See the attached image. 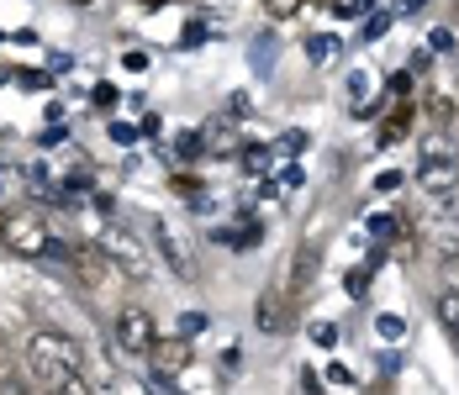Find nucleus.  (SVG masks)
<instances>
[{
    "mask_svg": "<svg viewBox=\"0 0 459 395\" xmlns=\"http://www.w3.org/2000/svg\"><path fill=\"white\" fill-rule=\"evenodd\" d=\"M85 369V348L69 338V332H32L27 338V380L38 385V391H69V380Z\"/></svg>",
    "mask_w": 459,
    "mask_h": 395,
    "instance_id": "f257e3e1",
    "label": "nucleus"
},
{
    "mask_svg": "<svg viewBox=\"0 0 459 395\" xmlns=\"http://www.w3.org/2000/svg\"><path fill=\"white\" fill-rule=\"evenodd\" d=\"M0 243L22 259H43L53 248V232H48L38 206H11V211H0Z\"/></svg>",
    "mask_w": 459,
    "mask_h": 395,
    "instance_id": "f03ea898",
    "label": "nucleus"
},
{
    "mask_svg": "<svg viewBox=\"0 0 459 395\" xmlns=\"http://www.w3.org/2000/svg\"><path fill=\"white\" fill-rule=\"evenodd\" d=\"M417 185H422L428 195H438V201H455L459 195V153L433 148V153L422 159V169H417Z\"/></svg>",
    "mask_w": 459,
    "mask_h": 395,
    "instance_id": "7ed1b4c3",
    "label": "nucleus"
},
{
    "mask_svg": "<svg viewBox=\"0 0 459 395\" xmlns=\"http://www.w3.org/2000/svg\"><path fill=\"white\" fill-rule=\"evenodd\" d=\"M100 253L117 263L127 279H148V259H143L138 237H133L127 227H106V232H100Z\"/></svg>",
    "mask_w": 459,
    "mask_h": 395,
    "instance_id": "20e7f679",
    "label": "nucleus"
},
{
    "mask_svg": "<svg viewBox=\"0 0 459 395\" xmlns=\"http://www.w3.org/2000/svg\"><path fill=\"white\" fill-rule=\"evenodd\" d=\"M111 338H117V348L122 353H148L153 348V338H159V322H153L143 306H127L117 322H111Z\"/></svg>",
    "mask_w": 459,
    "mask_h": 395,
    "instance_id": "39448f33",
    "label": "nucleus"
},
{
    "mask_svg": "<svg viewBox=\"0 0 459 395\" xmlns=\"http://www.w3.org/2000/svg\"><path fill=\"white\" fill-rule=\"evenodd\" d=\"M148 358H153V385H169L185 364H190V338H185V332H180V338H169V343H164V338H153Z\"/></svg>",
    "mask_w": 459,
    "mask_h": 395,
    "instance_id": "423d86ee",
    "label": "nucleus"
},
{
    "mask_svg": "<svg viewBox=\"0 0 459 395\" xmlns=\"http://www.w3.org/2000/svg\"><path fill=\"white\" fill-rule=\"evenodd\" d=\"M254 322H259V332L280 338V332L290 327V306H285V296H280V290H264L259 306H254Z\"/></svg>",
    "mask_w": 459,
    "mask_h": 395,
    "instance_id": "0eeeda50",
    "label": "nucleus"
},
{
    "mask_svg": "<svg viewBox=\"0 0 459 395\" xmlns=\"http://www.w3.org/2000/svg\"><path fill=\"white\" fill-rule=\"evenodd\" d=\"M317 259H322V243H317V237H312V243H307V248L290 259V290H296V296H301V290L317 279Z\"/></svg>",
    "mask_w": 459,
    "mask_h": 395,
    "instance_id": "6e6552de",
    "label": "nucleus"
},
{
    "mask_svg": "<svg viewBox=\"0 0 459 395\" xmlns=\"http://www.w3.org/2000/svg\"><path fill=\"white\" fill-rule=\"evenodd\" d=\"M159 253L175 263V274L180 279H195V263H190V253H185V243H180V232H169V227H159Z\"/></svg>",
    "mask_w": 459,
    "mask_h": 395,
    "instance_id": "1a4fd4ad",
    "label": "nucleus"
},
{
    "mask_svg": "<svg viewBox=\"0 0 459 395\" xmlns=\"http://www.w3.org/2000/svg\"><path fill=\"white\" fill-rule=\"evenodd\" d=\"M238 159H243V169H248V175H270V164H275V148L243 142V153H238Z\"/></svg>",
    "mask_w": 459,
    "mask_h": 395,
    "instance_id": "9d476101",
    "label": "nucleus"
},
{
    "mask_svg": "<svg viewBox=\"0 0 459 395\" xmlns=\"http://www.w3.org/2000/svg\"><path fill=\"white\" fill-rule=\"evenodd\" d=\"M412 116H417V106H407V100H402V106L391 111V122L380 127V142H396V137H407V127H412Z\"/></svg>",
    "mask_w": 459,
    "mask_h": 395,
    "instance_id": "9b49d317",
    "label": "nucleus"
},
{
    "mask_svg": "<svg viewBox=\"0 0 459 395\" xmlns=\"http://www.w3.org/2000/svg\"><path fill=\"white\" fill-rule=\"evenodd\" d=\"M206 148H217L212 159H238V153H243V142L232 137V127H212L206 132Z\"/></svg>",
    "mask_w": 459,
    "mask_h": 395,
    "instance_id": "f8f14e48",
    "label": "nucleus"
},
{
    "mask_svg": "<svg viewBox=\"0 0 459 395\" xmlns=\"http://www.w3.org/2000/svg\"><path fill=\"white\" fill-rule=\"evenodd\" d=\"M438 322L459 338V290H444V296H438Z\"/></svg>",
    "mask_w": 459,
    "mask_h": 395,
    "instance_id": "ddd939ff",
    "label": "nucleus"
},
{
    "mask_svg": "<svg viewBox=\"0 0 459 395\" xmlns=\"http://www.w3.org/2000/svg\"><path fill=\"white\" fill-rule=\"evenodd\" d=\"M375 332H380V338H385V343H402V338H407V322H402V316H391V311H385V316H375Z\"/></svg>",
    "mask_w": 459,
    "mask_h": 395,
    "instance_id": "4468645a",
    "label": "nucleus"
},
{
    "mask_svg": "<svg viewBox=\"0 0 459 395\" xmlns=\"http://www.w3.org/2000/svg\"><path fill=\"white\" fill-rule=\"evenodd\" d=\"M396 232H402V221H396V217H369V237H375L380 248H385V243H391Z\"/></svg>",
    "mask_w": 459,
    "mask_h": 395,
    "instance_id": "2eb2a0df",
    "label": "nucleus"
},
{
    "mask_svg": "<svg viewBox=\"0 0 459 395\" xmlns=\"http://www.w3.org/2000/svg\"><path fill=\"white\" fill-rule=\"evenodd\" d=\"M312 343H317V348H333V343H338V327H333V322H317V327H312Z\"/></svg>",
    "mask_w": 459,
    "mask_h": 395,
    "instance_id": "dca6fc26",
    "label": "nucleus"
},
{
    "mask_svg": "<svg viewBox=\"0 0 459 395\" xmlns=\"http://www.w3.org/2000/svg\"><path fill=\"white\" fill-rule=\"evenodd\" d=\"M369 263H375V259H369ZM369 263H359V269L349 274V296H365V290H369Z\"/></svg>",
    "mask_w": 459,
    "mask_h": 395,
    "instance_id": "f3484780",
    "label": "nucleus"
},
{
    "mask_svg": "<svg viewBox=\"0 0 459 395\" xmlns=\"http://www.w3.org/2000/svg\"><path fill=\"white\" fill-rule=\"evenodd\" d=\"M301 5H307V0H264V11H270V16H296Z\"/></svg>",
    "mask_w": 459,
    "mask_h": 395,
    "instance_id": "a211bd4d",
    "label": "nucleus"
},
{
    "mask_svg": "<svg viewBox=\"0 0 459 395\" xmlns=\"http://www.w3.org/2000/svg\"><path fill=\"white\" fill-rule=\"evenodd\" d=\"M433 122H438V127H449V122H455V106H449L444 95H433Z\"/></svg>",
    "mask_w": 459,
    "mask_h": 395,
    "instance_id": "6ab92c4d",
    "label": "nucleus"
},
{
    "mask_svg": "<svg viewBox=\"0 0 459 395\" xmlns=\"http://www.w3.org/2000/svg\"><path fill=\"white\" fill-rule=\"evenodd\" d=\"M201 327H206V316H201V311H185V316H180V332H185V338H195Z\"/></svg>",
    "mask_w": 459,
    "mask_h": 395,
    "instance_id": "aec40b11",
    "label": "nucleus"
},
{
    "mask_svg": "<svg viewBox=\"0 0 459 395\" xmlns=\"http://www.w3.org/2000/svg\"><path fill=\"white\" fill-rule=\"evenodd\" d=\"M301 148H307V132H285L280 137V153H301Z\"/></svg>",
    "mask_w": 459,
    "mask_h": 395,
    "instance_id": "412c9836",
    "label": "nucleus"
},
{
    "mask_svg": "<svg viewBox=\"0 0 459 395\" xmlns=\"http://www.w3.org/2000/svg\"><path fill=\"white\" fill-rule=\"evenodd\" d=\"M385 27H391V16H385V11H380V16H369V21H365V38H380V32H385Z\"/></svg>",
    "mask_w": 459,
    "mask_h": 395,
    "instance_id": "4be33fe9",
    "label": "nucleus"
},
{
    "mask_svg": "<svg viewBox=\"0 0 459 395\" xmlns=\"http://www.w3.org/2000/svg\"><path fill=\"white\" fill-rule=\"evenodd\" d=\"M111 137H117V142H127V148H133V142H138V132L127 127V122H111Z\"/></svg>",
    "mask_w": 459,
    "mask_h": 395,
    "instance_id": "5701e85b",
    "label": "nucleus"
},
{
    "mask_svg": "<svg viewBox=\"0 0 459 395\" xmlns=\"http://www.w3.org/2000/svg\"><path fill=\"white\" fill-rule=\"evenodd\" d=\"M175 190H180V195H190V201H195V195H201V179L180 175V179H175Z\"/></svg>",
    "mask_w": 459,
    "mask_h": 395,
    "instance_id": "b1692460",
    "label": "nucleus"
},
{
    "mask_svg": "<svg viewBox=\"0 0 459 395\" xmlns=\"http://www.w3.org/2000/svg\"><path fill=\"white\" fill-rule=\"evenodd\" d=\"M333 47H338L333 38H312V58H333Z\"/></svg>",
    "mask_w": 459,
    "mask_h": 395,
    "instance_id": "393cba45",
    "label": "nucleus"
},
{
    "mask_svg": "<svg viewBox=\"0 0 459 395\" xmlns=\"http://www.w3.org/2000/svg\"><path fill=\"white\" fill-rule=\"evenodd\" d=\"M228 116H232V122H238V116H248V95H232V100H228Z\"/></svg>",
    "mask_w": 459,
    "mask_h": 395,
    "instance_id": "a878e982",
    "label": "nucleus"
},
{
    "mask_svg": "<svg viewBox=\"0 0 459 395\" xmlns=\"http://www.w3.org/2000/svg\"><path fill=\"white\" fill-rule=\"evenodd\" d=\"M444 279H449V290H459V253L444 263Z\"/></svg>",
    "mask_w": 459,
    "mask_h": 395,
    "instance_id": "bb28decb",
    "label": "nucleus"
},
{
    "mask_svg": "<svg viewBox=\"0 0 459 395\" xmlns=\"http://www.w3.org/2000/svg\"><path fill=\"white\" fill-rule=\"evenodd\" d=\"M95 106H117V90H111V85H95Z\"/></svg>",
    "mask_w": 459,
    "mask_h": 395,
    "instance_id": "cd10ccee",
    "label": "nucleus"
},
{
    "mask_svg": "<svg viewBox=\"0 0 459 395\" xmlns=\"http://www.w3.org/2000/svg\"><path fill=\"white\" fill-rule=\"evenodd\" d=\"M402 5H407V11H417V5H428V0H402Z\"/></svg>",
    "mask_w": 459,
    "mask_h": 395,
    "instance_id": "c85d7f7f",
    "label": "nucleus"
},
{
    "mask_svg": "<svg viewBox=\"0 0 459 395\" xmlns=\"http://www.w3.org/2000/svg\"><path fill=\"white\" fill-rule=\"evenodd\" d=\"M74 5H91V0H74Z\"/></svg>",
    "mask_w": 459,
    "mask_h": 395,
    "instance_id": "c756f323",
    "label": "nucleus"
}]
</instances>
